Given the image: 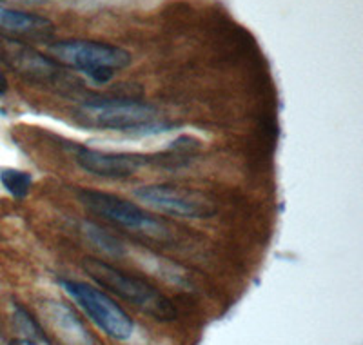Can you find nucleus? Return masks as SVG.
Here are the masks:
<instances>
[{"mask_svg":"<svg viewBox=\"0 0 363 345\" xmlns=\"http://www.w3.org/2000/svg\"><path fill=\"white\" fill-rule=\"evenodd\" d=\"M55 60L87 75L99 84L109 82L120 70L131 64L124 48L95 40H60L51 45Z\"/></svg>","mask_w":363,"mask_h":345,"instance_id":"nucleus-3","label":"nucleus"},{"mask_svg":"<svg viewBox=\"0 0 363 345\" xmlns=\"http://www.w3.org/2000/svg\"><path fill=\"white\" fill-rule=\"evenodd\" d=\"M82 233L86 234V239L91 243H95L100 251H104L106 255L111 256H124L125 249L124 243L120 242L116 236H113L111 233H108L106 229H102L100 226L93 222H84L82 224Z\"/></svg>","mask_w":363,"mask_h":345,"instance_id":"nucleus-11","label":"nucleus"},{"mask_svg":"<svg viewBox=\"0 0 363 345\" xmlns=\"http://www.w3.org/2000/svg\"><path fill=\"white\" fill-rule=\"evenodd\" d=\"M0 60L9 70L33 82H55L62 75V67L55 58L45 57L31 45L8 35H0Z\"/></svg>","mask_w":363,"mask_h":345,"instance_id":"nucleus-9","label":"nucleus"},{"mask_svg":"<svg viewBox=\"0 0 363 345\" xmlns=\"http://www.w3.org/2000/svg\"><path fill=\"white\" fill-rule=\"evenodd\" d=\"M74 162L79 164L89 175L102 178H111V180H122V178L133 177L140 169L153 164H164L171 160L178 162L180 158L171 155H142V153H115V151H102V149H93L87 146H73Z\"/></svg>","mask_w":363,"mask_h":345,"instance_id":"nucleus-7","label":"nucleus"},{"mask_svg":"<svg viewBox=\"0 0 363 345\" xmlns=\"http://www.w3.org/2000/svg\"><path fill=\"white\" fill-rule=\"evenodd\" d=\"M0 182L4 185V190L15 198H26L33 187V177L28 171L15 168L0 169Z\"/></svg>","mask_w":363,"mask_h":345,"instance_id":"nucleus-12","label":"nucleus"},{"mask_svg":"<svg viewBox=\"0 0 363 345\" xmlns=\"http://www.w3.org/2000/svg\"><path fill=\"white\" fill-rule=\"evenodd\" d=\"M38 338H44V336H21L9 341V345H40Z\"/></svg>","mask_w":363,"mask_h":345,"instance_id":"nucleus-13","label":"nucleus"},{"mask_svg":"<svg viewBox=\"0 0 363 345\" xmlns=\"http://www.w3.org/2000/svg\"><path fill=\"white\" fill-rule=\"evenodd\" d=\"M42 336L53 345H99L79 314L66 302L44 298L38 302Z\"/></svg>","mask_w":363,"mask_h":345,"instance_id":"nucleus-8","label":"nucleus"},{"mask_svg":"<svg viewBox=\"0 0 363 345\" xmlns=\"http://www.w3.org/2000/svg\"><path fill=\"white\" fill-rule=\"evenodd\" d=\"M0 29L9 33L29 35V37H48L53 33V22L35 13L0 6Z\"/></svg>","mask_w":363,"mask_h":345,"instance_id":"nucleus-10","label":"nucleus"},{"mask_svg":"<svg viewBox=\"0 0 363 345\" xmlns=\"http://www.w3.org/2000/svg\"><path fill=\"white\" fill-rule=\"evenodd\" d=\"M77 120L87 128L125 135H157L173 126L153 104L135 99H89L77 107Z\"/></svg>","mask_w":363,"mask_h":345,"instance_id":"nucleus-1","label":"nucleus"},{"mask_svg":"<svg viewBox=\"0 0 363 345\" xmlns=\"http://www.w3.org/2000/svg\"><path fill=\"white\" fill-rule=\"evenodd\" d=\"M58 282L64 291L84 309L91 322H95L108 336L115 340L131 338L133 329H135L131 317L102 289L93 288L80 280L60 278Z\"/></svg>","mask_w":363,"mask_h":345,"instance_id":"nucleus-4","label":"nucleus"},{"mask_svg":"<svg viewBox=\"0 0 363 345\" xmlns=\"http://www.w3.org/2000/svg\"><path fill=\"white\" fill-rule=\"evenodd\" d=\"M84 269H86L91 278L95 280L96 284L115 292L122 300L129 302L133 307L145 312L153 320L171 322L177 318L178 312L173 302L160 289L155 288L153 284H149L147 280L129 275V273L122 271V269L99 258L84 260Z\"/></svg>","mask_w":363,"mask_h":345,"instance_id":"nucleus-2","label":"nucleus"},{"mask_svg":"<svg viewBox=\"0 0 363 345\" xmlns=\"http://www.w3.org/2000/svg\"><path fill=\"white\" fill-rule=\"evenodd\" d=\"M9 82H8V77L4 75V71L0 70V97L6 95V91H8Z\"/></svg>","mask_w":363,"mask_h":345,"instance_id":"nucleus-14","label":"nucleus"},{"mask_svg":"<svg viewBox=\"0 0 363 345\" xmlns=\"http://www.w3.org/2000/svg\"><path fill=\"white\" fill-rule=\"evenodd\" d=\"M77 198L89 213L108 220L118 227L129 231H142V233H160L164 224L155 217L136 206L135 202H129L122 197L99 190H82L77 191Z\"/></svg>","mask_w":363,"mask_h":345,"instance_id":"nucleus-6","label":"nucleus"},{"mask_svg":"<svg viewBox=\"0 0 363 345\" xmlns=\"http://www.w3.org/2000/svg\"><path fill=\"white\" fill-rule=\"evenodd\" d=\"M145 206L162 214L177 218H211L216 213L215 202L196 190H184L171 184L140 185L133 191Z\"/></svg>","mask_w":363,"mask_h":345,"instance_id":"nucleus-5","label":"nucleus"}]
</instances>
